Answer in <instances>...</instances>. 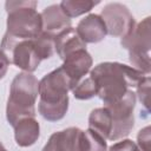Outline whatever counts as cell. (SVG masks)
<instances>
[{
	"mask_svg": "<svg viewBox=\"0 0 151 151\" xmlns=\"http://www.w3.org/2000/svg\"><path fill=\"white\" fill-rule=\"evenodd\" d=\"M90 76L97 85V96L105 105L119 100L130 87H136L145 77L144 73L132 66L109 61L97 65Z\"/></svg>",
	"mask_w": 151,
	"mask_h": 151,
	"instance_id": "obj_1",
	"label": "cell"
},
{
	"mask_svg": "<svg viewBox=\"0 0 151 151\" xmlns=\"http://www.w3.org/2000/svg\"><path fill=\"white\" fill-rule=\"evenodd\" d=\"M37 1H6L7 31L0 50L4 52L20 40H28L42 32L41 14L37 12Z\"/></svg>",
	"mask_w": 151,
	"mask_h": 151,
	"instance_id": "obj_2",
	"label": "cell"
},
{
	"mask_svg": "<svg viewBox=\"0 0 151 151\" xmlns=\"http://www.w3.org/2000/svg\"><path fill=\"white\" fill-rule=\"evenodd\" d=\"M70 90H72L71 80L61 66L46 74L39 81L40 114L51 122L61 119L68 109L67 92Z\"/></svg>",
	"mask_w": 151,
	"mask_h": 151,
	"instance_id": "obj_3",
	"label": "cell"
},
{
	"mask_svg": "<svg viewBox=\"0 0 151 151\" xmlns=\"http://www.w3.org/2000/svg\"><path fill=\"white\" fill-rule=\"evenodd\" d=\"M38 94L39 81L32 73L21 72L14 77L6 107V117L12 126L24 118L35 117L34 104Z\"/></svg>",
	"mask_w": 151,
	"mask_h": 151,
	"instance_id": "obj_4",
	"label": "cell"
},
{
	"mask_svg": "<svg viewBox=\"0 0 151 151\" xmlns=\"http://www.w3.org/2000/svg\"><path fill=\"white\" fill-rule=\"evenodd\" d=\"M150 17L145 18L139 24H136L133 28L122 38V46L129 51V59L132 67L140 71L144 74H149L151 70L150 63Z\"/></svg>",
	"mask_w": 151,
	"mask_h": 151,
	"instance_id": "obj_5",
	"label": "cell"
},
{
	"mask_svg": "<svg viewBox=\"0 0 151 151\" xmlns=\"http://www.w3.org/2000/svg\"><path fill=\"white\" fill-rule=\"evenodd\" d=\"M136 93L129 90L124 97L111 104L104 105L112 120V129L109 136L110 140H118L130 133L134 124L133 110L136 105Z\"/></svg>",
	"mask_w": 151,
	"mask_h": 151,
	"instance_id": "obj_6",
	"label": "cell"
},
{
	"mask_svg": "<svg viewBox=\"0 0 151 151\" xmlns=\"http://www.w3.org/2000/svg\"><path fill=\"white\" fill-rule=\"evenodd\" d=\"M100 18L105 24L106 32L113 37H125L136 25L129 8L119 2L107 4L103 8Z\"/></svg>",
	"mask_w": 151,
	"mask_h": 151,
	"instance_id": "obj_7",
	"label": "cell"
},
{
	"mask_svg": "<svg viewBox=\"0 0 151 151\" xmlns=\"http://www.w3.org/2000/svg\"><path fill=\"white\" fill-rule=\"evenodd\" d=\"M5 55L8 58L9 64H14L17 67L24 70L25 72L32 73L35 71L42 59L34 38L28 40H20L4 51Z\"/></svg>",
	"mask_w": 151,
	"mask_h": 151,
	"instance_id": "obj_8",
	"label": "cell"
},
{
	"mask_svg": "<svg viewBox=\"0 0 151 151\" xmlns=\"http://www.w3.org/2000/svg\"><path fill=\"white\" fill-rule=\"evenodd\" d=\"M91 66H92V58L90 53L86 51V48H84V50H78L72 54L67 55L64 59V64L61 65V68L70 78L73 88L83 78H85Z\"/></svg>",
	"mask_w": 151,
	"mask_h": 151,
	"instance_id": "obj_9",
	"label": "cell"
},
{
	"mask_svg": "<svg viewBox=\"0 0 151 151\" xmlns=\"http://www.w3.org/2000/svg\"><path fill=\"white\" fill-rule=\"evenodd\" d=\"M81 130L68 127L54 132L41 151H80Z\"/></svg>",
	"mask_w": 151,
	"mask_h": 151,
	"instance_id": "obj_10",
	"label": "cell"
},
{
	"mask_svg": "<svg viewBox=\"0 0 151 151\" xmlns=\"http://www.w3.org/2000/svg\"><path fill=\"white\" fill-rule=\"evenodd\" d=\"M42 32L55 37L60 32L71 27V18H68L59 5H51L41 13Z\"/></svg>",
	"mask_w": 151,
	"mask_h": 151,
	"instance_id": "obj_11",
	"label": "cell"
},
{
	"mask_svg": "<svg viewBox=\"0 0 151 151\" xmlns=\"http://www.w3.org/2000/svg\"><path fill=\"white\" fill-rule=\"evenodd\" d=\"M80 39L86 42H99L107 34L105 24L100 15L90 14L81 19L76 28Z\"/></svg>",
	"mask_w": 151,
	"mask_h": 151,
	"instance_id": "obj_12",
	"label": "cell"
},
{
	"mask_svg": "<svg viewBox=\"0 0 151 151\" xmlns=\"http://www.w3.org/2000/svg\"><path fill=\"white\" fill-rule=\"evenodd\" d=\"M84 48H86V44L80 39L77 31L72 27L66 28L54 37V50L63 60L73 52Z\"/></svg>",
	"mask_w": 151,
	"mask_h": 151,
	"instance_id": "obj_13",
	"label": "cell"
},
{
	"mask_svg": "<svg viewBox=\"0 0 151 151\" xmlns=\"http://www.w3.org/2000/svg\"><path fill=\"white\" fill-rule=\"evenodd\" d=\"M14 138L19 146L26 147L33 145L39 138L40 126L34 118H24L14 126Z\"/></svg>",
	"mask_w": 151,
	"mask_h": 151,
	"instance_id": "obj_14",
	"label": "cell"
},
{
	"mask_svg": "<svg viewBox=\"0 0 151 151\" xmlns=\"http://www.w3.org/2000/svg\"><path fill=\"white\" fill-rule=\"evenodd\" d=\"M88 129L100 134L103 138L109 139L111 129H112V120L109 111L105 107L94 109L88 117Z\"/></svg>",
	"mask_w": 151,
	"mask_h": 151,
	"instance_id": "obj_15",
	"label": "cell"
},
{
	"mask_svg": "<svg viewBox=\"0 0 151 151\" xmlns=\"http://www.w3.org/2000/svg\"><path fill=\"white\" fill-rule=\"evenodd\" d=\"M106 139L97 132L87 129L81 131L80 151H106Z\"/></svg>",
	"mask_w": 151,
	"mask_h": 151,
	"instance_id": "obj_16",
	"label": "cell"
},
{
	"mask_svg": "<svg viewBox=\"0 0 151 151\" xmlns=\"http://www.w3.org/2000/svg\"><path fill=\"white\" fill-rule=\"evenodd\" d=\"M97 4L98 1L92 0H64L59 6L68 18H73L90 12Z\"/></svg>",
	"mask_w": 151,
	"mask_h": 151,
	"instance_id": "obj_17",
	"label": "cell"
},
{
	"mask_svg": "<svg viewBox=\"0 0 151 151\" xmlns=\"http://www.w3.org/2000/svg\"><path fill=\"white\" fill-rule=\"evenodd\" d=\"M73 94L77 99H80V100H85V99H90L94 96H97L98 93V88H97V85L94 83V80L92 79L91 76L86 77V78H83L73 88Z\"/></svg>",
	"mask_w": 151,
	"mask_h": 151,
	"instance_id": "obj_18",
	"label": "cell"
},
{
	"mask_svg": "<svg viewBox=\"0 0 151 151\" xmlns=\"http://www.w3.org/2000/svg\"><path fill=\"white\" fill-rule=\"evenodd\" d=\"M137 87V94L142 104L145 109H149L150 105V77L145 76L136 86Z\"/></svg>",
	"mask_w": 151,
	"mask_h": 151,
	"instance_id": "obj_19",
	"label": "cell"
},
{
	"mask_svg": "<svg viewBox=\"0 0 151 151\" xmlns=\"http://www.w3.org/2000/svg\"><path fill=\"white\" fill-rule=\"evenodd\" d=\"M137 146L140 151H151L150 126H146L139 131L137 136Z\"/></svg>",
	"mask_w": 151,
	"mask_h": 151,
	"instance_id": "obj_20",
	"label": "cell"
},
{
	"mask_svg": "<svg viewBox=\"0 0 151 151\" xmlns=\"http://www.w3.org/2000/svg\"><path fill=\"white\" fill-rule=\"evenodd\" d=\"M109 151H140L137 144L130 139H123L110 146Z\"/></svg>",
	"mask_w": 151,
	"mask_h": 151,
	"instance_id": "obj_21",
	"label": "cell"
},
{
	"mask_svg": "<svg viewBox=\"0 0 151 151\" xmlns=\"http://www.w3.org/2000/svg\"><path fill=\"white\" fill-rule=\"evenodd\" d=\"M8 65H9L8 58H7V57L5 55V53L0 50V79L6 74L7 68H8Z\"/></svg>",
	"mask_w": 151,
	"mask_h": 151,
	"instance_id": "obj_22",
	"label": "cell"
},
{
	"mask_svg": "<svg viewBox=\"0 0 151 151\" xmlns=\"http://www.w3.org/2000/svg\"><path fill=\"white\" fill-rule=\"evenodd\" d=\"M0 151H6V149L4 147V145H2L1 143H0Z\"/></svg>",
	"mask_w": 151,
	"mask_h": 151,
	"instance_id": "obj_23",
	"label": "cell"
}]
</instances>
